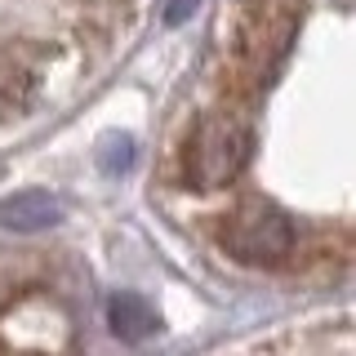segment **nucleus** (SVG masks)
<instances>
[{
	"label": "nucleus",
	"instance_id": "1",
	"mask_svg": "<svg viewBox=\"0 0 356 356\" xmlns=\"http://www.w3.org/2000/svg\"><path fill=\"white\" fill-rule=\"evenodd\" d=\"M250 152H254L250 120L236 111H209L196 120L192 138H187V178L200 192L227 187L250 165Z\"/></svg>",
	"mask_w": 356,
	"mask_h": 356
},
{
	"label": "nucleus",
	"instance_id": "2",
	"mask_svg": "<svg viewBox=\"0 0 356 356\" xmlns=\"http://www.w3.org/2000/svg\"><path fill=\"white\" fill-rule=\"evenodd\" d=\"M218 241L245 267H281L298 250V232L289 222V214H281L267 200H245V205H236L222 218Z\"/></svg>",
	"mask_w": 356,
	"mask_h": 356
},
{
	"label": "nucleus",
	"instance_id": "3",
	"mask_svg": "<svg viewBox=\"0 0 356 356\" xmlns=\"http://www.w3.org/2000/svg\"><path fill=\"white\" fill-rule=\"evenodd\" d=\"M298 27V0H259L241 22L236 40V63L250 76V85H259V76H272L281 67L289 40Z\"/></svg>",
	"mask_w": 356,
	"mask_h": 356
},
{
	"label": "nucleus",
	"instance_id": "4",
	"mask_svg": "<svg viewBox=\"0 0 356 356\" xmlns=\"http://www.w3.org/2000/svg\"><path fill=\"white\" fill-rule=\"evenodd\" d=\"M44 81V54L31 40H5L0 44V120L22 116L40 94Z\"/></svg>",
	"mask_w": 356,
	"mask_h": 356
},
{
	"label": "nucleus",
	"instance_id": "5",
	"mask_svg": "<svg viewBox=\"0 0 356 356\" xmlns=\"http://www.w3.org/2000/svg\"><path fill=\"white\" fill-rule=\"evenodd\" d=\"M58 218H63V205L49 192H18L0 205V222L14 232H40V227H54Z\"/></svg>",
	"mask_w": 356,
	"mask_h": 356
},
{
	"label": "nucleus",
	"instance_id": "6",
	"mask_svg": "<svg viewBox=\"0 0 356 356\" xmlns=\"http://www.w3.org/2000/svg\"><path fill=\"white\" fill-rule=\"evenodd\" d=\"M107 321H111V334H120L125 343H138V339H147V334L156 330L152 307L143 303L138 294H116L107 303Z\"/></svg>",
	"mask_w": 356,
	"mask_h": 356
},
{
	"label": "nucleus",
	"instance_id": "7",
	"mask_svg": "<svg viewBox=\"0 0 356 356\" xmlns=\"http://www.w3.org/2000/svg\"><path fill=\"white\" fill-rule=\"evenodd\" d=\"M103 165H107V170H111V165H116V170H125V165H129V143H125V138H116V147H107Z\"/></svg>",
	"mask_w": 356,
	"mask_h": 356
},
{
	"label": "nucleus",
	"instance_id": "8",
	"mask_svg": "<svg viewBox=\"0 0 356 356\" xmlns=\"http://www.w3.org/2000/svg\"><path fill=\"white\" fill-rule=\"evenodd\" d=\"M200 5V0H174V5L170 9H165V22H170V27H174V22H183L187 14H192V9Z\"/></svg>",
	"mask_w": 356,
	"mask_h": 356
}]
</instances>
